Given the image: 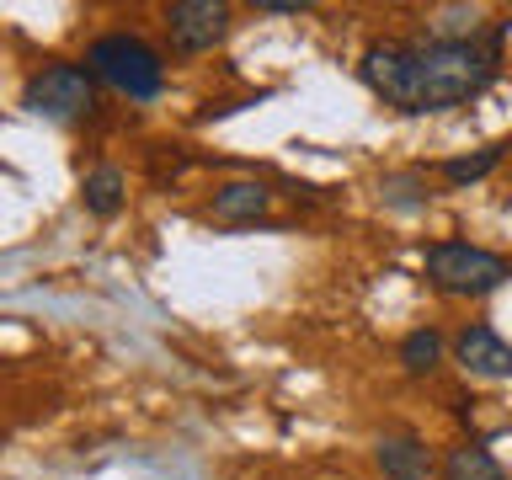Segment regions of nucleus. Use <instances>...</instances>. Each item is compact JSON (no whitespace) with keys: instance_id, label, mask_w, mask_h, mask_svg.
Masks as SVG:
<instances>
[{"instance_id":"obj_1","label":"nucleus","mask_w":512,"mask_h":480,"mask_svg":"<svg viewBox=\"0 0 512 480\" xmlns=\"http://www.w3.org/2000/svg\"><path fill=\"white\" fill-rule=\"evenodd\" d=\"M502 38L496 32H438V38H384L368 43L358 59L363 86L395 112H448L475 102L480 91L502 75Z\"/></svg>"},{"instance_id":"obj_2","label":"nucleus","mask_w":512,"mask_h":480,"mask_svg":"<svg viewBox=\"0 0 512 480\" xmlns=\"http://www.w3.org/2000/svg\"><path fill=\"white\" fill-rule=\"evenodd\" d=\"M86 70L96 80H107L112 91L134 96V102H155V96L166 91V64H160V54L144 38H134V32H107V38H96L86 48Z\"/></svg>"},{"instance_id":"obj_3","label":"nucleus","mask_w":512,"mask_h":480,"mask_svg":"<svg viewBox=\"0 0 512 480\" xmlns=\"http://www.w3.org/2000/svg\"><path fill=\"white\" fill-rule=\"evenodd\" d=\"M422 267L432 288H443V294H464V299H480V294H496L512 267L502 262L496 251L486 246H470V240H438V246L422 251Z\"/></svg>"},{"instance_id":"obj_4","label":"nucleus","mask_w":512,"mask_h":480,"mask_svg":"<svg viewBox=\"0 0 512 480\" xmlns=\"http://www.w3.org/2000/svg\"><path fill=\"white\" fill-rule=\"evenodd\" d=\"M22 107L32 118H48V123H80L96 112V75L80 70V64H43L27 80Z\"/></svg>"},{"instance_id":"obj_5","label":"nucleus","mask_w":512,"mask_h":480,"mask_svg":"<svg viewBox=\"0 0 512 480\" xmlns=\"http://www.w3.org/2000/svg\"><path fill=\"white\" fill-rule=\"evenodd\" d=\"M166 32L176 54H208L230 38V6L224 0H176L166 11Z\"/></svg>"},{"instance_id":"obj_6","label":"nucleus","mask_w":512,"mask_h":480,"mask_svg":"<svg viewBox=\"0 0 512 480\" xmlns=\"http://www.w3.org/2000/svg\"><path fill=\"white\" fill-rule=\"evenodd\" d=\"M454 358L464 363V374H475V379H507L512 374V347L491 326H464L454 336Z\"/></svg>"},{"instance_id":"obj_7","label":"nucleus","mask_w":512,"mask_h":480,"mask_svg":"<svg viewBox=\"0 0 512 480\" xmlns=\"http://www.w3.org/2000/svg\"><path fill=\"white\" fill-rule=\"evenodd\" d=\"M374 459H379L384 480H427L432 475V454L416 432H390V438H379Z\"/></svg>"},{"instance_id":"obj_8","label":"nucleus","mask_w":512,"mask_h":480,"mask_svg":"<svg viewBox=\"0 0 512 480\" xmlns=\"http://www.w3.org/2000/svg\"><path fill=\"white\" fill-rule=\"evenodd\" d=\"M267 203H272V192L262 182H224L214 192V219L219 224H256L267 214Z\"/></svg>"},{"instance_id":"obj_9","label":"nucleus","mask_w":512,"mask_h":480,"mask_svg":"<svg viewBox=\"0 0 512 480\" xmlns=\"http://www.w3.org/2000/svg\"><path fill=\"white\" fill-rule=\"evenodd\" d=\"M123 192H128V182H123L118 166H96V171H86V182H80V203H86V214L112 219L123 208Z\"/></svg>"},{"instance_id":"obj_10","label":"nucleus","mask_w":512,"mask_h":480,"mask_svg":"<svg viewBox=\"0 0 512 480\" xmlns=\"http://www.w3.org/2000/svg\"><path fill=\"white\" fill-rule=\"evenodd\" d=\"M443 480H507V470L491 459V448L459 443V448H448V459H443Z\"/></svg>"},{"instance_id":"obj_11","label":"nucleus","mask_w":512,"mask_h":480,"mask_svg":"<svg viewBox=\"0 0 512 480\" xmlns=\"http://www.w3.org/2000/svg\"><path fill=\"white\" fill-rule=\"evenodd\" d=\"M400 363H406V374H432V368L443 363V336L432 326L411 331L406 342H400Z\"/></svg>"},{"instance_id":"obj_12","label":"nucleus","mask_w":512,"mask_h":480,"mask_svg":"<svg viewBox=\"0 0 512 480\" xmlns=\"http://www.w3.org/2000/svg\"><path fill=\"white\" fill-rule=\"evenodd\" d=\"M502 150H507V144H486L480 155H459V160H448V166H443V176H448L454 187H464V182H480L486 171H496V160H502Z\"/></svg>"},{"instance_id":"obj_13","label":"nucleus","mask_w":512,"mask_h":480,"mask_svg":"<svg viewBox=\"0 0 512 480\" xmlns=\"http://www.w3.org/2000/svg\"><path fill=\"white\" fill-rule=\"evenodd\" d=\"M427 182L416 171H406V176H384V203H395V208H416V203H427V192H422Z\"/></svg>"},{"instance_id":"obj_14","label":"nucleus","mask_w":512,"mask_h":480,"mask_svg":"<svg viewBox=\"0 0 512 480\" xmlns=\"http://www.w3.org/2000/svg\"><path fill=\"white\" fill-rule=\"evenodd\" d=\"M256 11H267V16H304L310 6H304V0H256Z\"/></svg>"}]
</instances>
